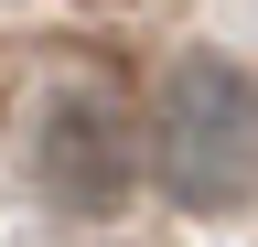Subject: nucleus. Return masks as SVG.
I'll list each match as a JSON object with an SVG mask.
<instances>
[{"label":"nucleus","instance_id":"f257e3e1","mask_svg":"<svg viewBox=\"0 0 258 247\" xmlns=\"http://www.w3.org/2000/svg\"><path fill=\"white\" fill-rule=\"evenodd\" d=\"M151 183L194 215L258 194V75L237 54H172L151 97Z\"/></svg>","mask_w":258,"mask_h":247},{"label":"nucleus","instance_id":"f03ea898","mask_svg":"<svg viewBox=\"0 0 258 247\" xmlns=\"http://www.w3.org/2000/svg\"><path fill=\"white\" fill-rule=\"evenodd\" d=\"M32 172L64 215H108L129 183L151 172V129H129V108L108 86H64L43 108V140H32Z\"/></svg>","mask_w":258,"mask_h":247}]
</instances>
